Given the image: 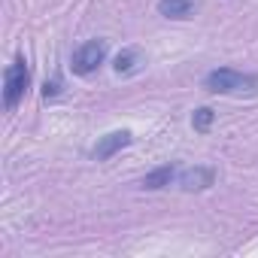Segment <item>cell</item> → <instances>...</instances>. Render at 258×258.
I'll return each instance as SVG.
<instances>
[{"label": "cell", "instance_id": "1", "mask_svg": "<svg viewBox=\"0 0 258 258\" xmlns=\"http://www.w3.org/2000/svg\"><path fill=\"white\" fill-rule=\"evenodd\" d=\"M204 91L210 94H240V91H258V76L240 73L234 67H216L204 76Z\"/></svg>", "mask_w": 258, "mask_h": 258}, {"label": "cell", "instance_id": "5", "mask_svg": "<svg viewBox=\"0 0 258 258\" xmlns=\"http://www.w3.org/2000/svg\"><path fill=\"white\" fill-rule=\"evenodd\" d=\"M216 185V170L213 167H188L179 173V188L182 191H204Z\"/></svg>", "mask_w": 258, "mask_h": 258}, {"label": "cell", "instance_id": "3", "mask_svg": "<svg viewBox=\"0 0 258 258\" xmlns=\"http://www.w3.org/2000/svg\"><path fill=\"white\" fill-rule=\"evenodd\" d=\"M103 61H106V40H88L70 55V67L76 76H91Z\"/></svg>", "mask_w": 258, "mask_h": 258}, {"label": "cell", "instance_id": "4", "mask_svg": "<svg viewBox=\"0 0 258 258\" xmlns=\"http://www.w3.org/2000/svg\"><path fill=\"white\" fill-rule=\"evenodd\" d=\"M131 140H134V134L131 131H109V134H103V137H97V143H94V149H91V158L94 161H109L115 152H121L124 146H131Z\"/></svg>", "mask_w": 258, "mask_h": 258}, {"label": "cell", "instance_id": "9", "mask_svg": "<svg viewBox=\"0 0 258 258\" xmlns=\"http://www.w3.org/2000/svg\"><path fill=\"white\" fill-rule=\"evenodd\" d=\"M213 121H216V112L210 109V106H198L195 112H191V127L198 134H207L210 127H213Z\"/></svg>", "mask_w": 258, "mask_h": 258}, {"label": "cell", "instance_id": "8", "mask_svg": "<svg viewBox=\"0 0 258 258\" xmlns=\"http://www.w3.org/2000/svg\"><path fill=\"white\" fill-rule=\"evenodd\" d=\"M158 13L164 19H191L195 13V0H158Z\"/></svg>", "mask_w": 258, "mask_h": 258}, {"label": "cell", "instance_id": "7", "mask_svg": "<svg viewBox=\"0 0 258 258\" xmlns=\"http://www.w3.org/2000/svg\"><path fill=\"white\" fill-rule=\"evenodd\" d=\"M173 179H176V167L173 164H161V167H155L152 173H146L140 179V188L143 191H158V188H167Z\"/></svg>", "mask_w": 258, "mask_h": 258}, {"label": "cell", "instance_id": "2", "mask_svg": "<svg viewBox=\"0 0 258 258\" xmlns=\"http://www.w3.org/2000/svg\"><path fill=\"white\" fill-rule=\"evenodd\" d=\"M28 88H31V67H28L25 58H16V61L7 67V73H4V103H7L10 112H13V109L19 106V100L28 94Z\"/></svg>", "mask_w": 258, "mask_h": 258}, {"label": "cell", "instance_id": "6", "mask_svg": "<svg viewBox=\"0 0 258 258\" xmlns=\"http://www.w3.org/2000/svg\"><path fill=\"white\" fill-rule=\"evenodd\" d=\"M143 64H146V55H143L137 46H127V49H121V52L115 55L112 70H115L118 76H131V73H137Z\"/></svg>", "mask_w": 258, "mask_h": 258}, {"label": "cell", "instance_id": "10", "mask_svg": "<svg viewBox=\"0 0 258 258\" xmlns=\"http://www.w3.org/2000/svg\"><path fill=\"white\" fill-rule=\"evenodd\" d=\"M58 91H61V76H55V79H52V82H49V79H46V85H43V97H46V100H49V97H55V94H58Z\"/></svg>", "mask_w": 258, "mask_h": 258}]
</instances>
